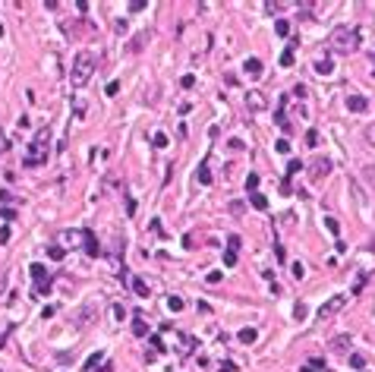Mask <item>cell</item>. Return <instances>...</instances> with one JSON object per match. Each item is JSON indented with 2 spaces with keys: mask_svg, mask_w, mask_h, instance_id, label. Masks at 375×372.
<instances>
[{
  "mask_svg": "<svg viewBox=\"0 0 375 372\" xmlns=\"http://www.w3.org/2000/svg\"><path fill=\"white\" fill-rule=\"evenodd\" d=\"M218 372H237V366H233V363H221V369H218Z\"/></svg>",
  "mask_w": 375,
  "mask_h": 372,
  "instance_id": "51",
  "label": "cell"
},
{
  "mask_svg": "<svg viewBox=\"0 0 375 372\" xmlns=\"http://www.w3.org/2000/svg\"><path fill=\"white\" fill-rule=\"evenodd\" d=\"M230 215H243V202H230Z\"/></svg>",
  "mask_w": 375,
  "mask_h": 372,
  "instance_id": "46",
  "label": "cell"
},
{
  "mask_svg": "<svg viewBox=\"0 0 375 372\" xmlns=\"http://www.w3.org/2000/svg\"><path fill=\"white\" fill-rule=\"evenodd\" d=\"M347 107L356 110V114H363V110H369V101H366L363 95H350V98H347Z\"/></svg>",
  "mask_w": 375,
  "mask_h": 372,
  "instance_id": "12",
  "label": "cell"
},
{
  "mask_svg": "<svg viewBox=\"0 0 375 372\" xmlns=\"http://www.w3.org/2000/svg\"><path fill=\"white\" fill-rule=\"evenodd\" d=\"M0 218H7V221H13V218H16V212H13V208H0Z\"/></svg>",
  "mask_w": 375,
  "mask_h": 372,
  "instance_id": "48",
  "label": "cell"
},
{
  "mask_svg": "<svg viewBox=\"0 0 375 372\" xmlns=\"http://www.w3.org/2000/svg\"><path fill=\"white\" fill-rule=\"evenodd\" d=\"M63 255H66V249H63V246H51V249H48V259H51V262H60Z\"/></svg>",
  "mask_w": 375,
  "mask_h": 372,
  "instance_id": "23",
  "label": "cell"
},
{
  "mask_svg": "<svg viewBox=\"0 0 375 372\" xmlns=\"http://www.w3.org/2000/svg\"><path fill=\"white\" fill-rule=\"evenodd\" d=\"M0 152H7V136H4V129H0Z\"/></svg>",
  "mask_w": 375,
  "mask_h": 372,
  "instance_id": "52",
  "label": "cell"
},
{
  "mask_svg": "<svg viewBox=\"0 0 375 372\" xmlns=\"http://www.w3.org/2000/svg\"><path fill=\"white\" fill-rule=\"evenodd\" d=\"M274 148H277L280 155H287V152H290V142H287V139H277V145H274Z\"/></svg>",
  "mask_w": 375,
  "mask_h": 372,
  "instance_id": "41",
  "label": "cell"
},
{
  "mask_svg": "<svg viewBox=\"0 0 375 372\" xmlns=\"http://www.w3.org/2000/svg\"><path fill=\"white\" fill-rule=\"evenodd\" d=\"M152 145H155V148H164V145H167V136H164V133H155Z\"/></svg>",
  "mask_w": 375,
  "mask_h": 372,
  "instance_id": "40",
  "label": "cell"
},
{
  "mask_svg": "<svg viewBox=\"0 0 375 372\" xmlns=\"http://www.w3.org/2000/svg\"><path fill=\"white\" fill-rule=\"evenodd\" d=\"M290 271H293V277H296V281H299V277H303V274H306V265H303V262H293V265H290Z\"/></svg>",
  "mask_w": 375,
  "mask_h": 372,
  "instance_id": "31",
  "label": "cell"
},
{
  "mask_svg": "<svg viewBox=\"0 0 375 372\" xmlns=\"http://www.w3.org/2000/svg\"><path fill=\"white\" fill-rule=\"evenodd\" d=\"M243 101H246V107H249V110H255V114H259V110H265V107H268V98L262 95L259 88H249V91H246V98H243Z\"/></svg>",
  "mask_w": 375,
  "mask_h": 372,
  "instance_id": "7",
  "label": "cell"
},
{
  "mask_svg": "<svg viewBox=\"0 0 375 372\" xmlns=\"http://www.w3.org/2000/svg\"><path fill=\"white\" fill-rule=\"evenodd\" d=\"M32 277H35V296H44V293L51 290V274H48V268L35 262V265H32Z\"/></svg>",
  "mask_w": 375,
  "mask_h": 372,
  "instance_id": "5",
  "label": "cell"
},
{
  "mask_svg": "<svg viewBox=\"0 0 375 372\" xmlns=\"http://www.w3.org/2000/svg\"><path fill=\"white\" fill-rule=\"evenodd\" d=\"M344 306H347V293H334L331 300H328L322 309H318V319H322V322H331V319H334V315L341 312Z\"/></svg>",
  "mask_w": 375,
  "mask_h": 372,
  "instance_id": "4",
  "label": "cell"
},
{
  "mask_svg": "<svg viewBox=\"0 0 375 372\" xmlns=\"http://www.w3.org/2000/svg\"><path fill=\"white\" fill-rule=\"evenodd\" d=\"M299 372H318V369H315L312 363H306V366H303V369H299Z\"/></svg>",
  "mask_w": 375,
  "mask_h": 372,
  "instance_id": "53",
  "label": "cell"
},
{
  "mask_svg": "<svg viewBox=\"0 0 375 372\" xmlns=\"http://www.w3.org/2000/svg\"><path fill=\"white\" fill-rule=\"evenodd\" d=\"M167 309H171V312H180V309H183V296H167Z\"/></svg>",
  "mask_w": 375,
  "mask_h": 372,
  "instance_id": "25",
  "label": "cell"
},
{
  "mask_svg": "<svg viewBox=\"0 0 375 372\" xmlns=\"http://www.w3.org/2000/svg\"><path fill=\"white\" fill-rule=\"evenodd\" d=\"M98 360H101V353H95V357H88V363H85V369H95V366H98Z\"/></svg>",
  "mask_w": 375,
  "mask_h": 372,
  "instance_id": "45",
  "label": "cell"
},
{
  "mask_svg": "<svg viewBox=\"0 0 375 372\" xmlns=\"http://www.w3.org/2000/svg\"><path fill=\"white\" fill-rule=\"evenodd\" d=\"M48 142H51V129L41 126L38 133H35V139L29 142L26 148V155H22V167H38L48 161Z\"/></svg>",
  "mask_w": 375,
  "mask_h": 372,
  "instance_id": "2",
  "label": "cell"
},
{
  "mask_svg": "<svg viewBox=\"0 0 375 372\" xmlns=\"http://www.w3.org/2000/svg\"><path fill=\"white\" fill-rule=\"evenodd\" d=\"M363 139H366V145H372V148H375V123H369V126L363 129Z\"/></svg>",
  "mask_w": 375,
  "mask_h": 372,
  "instance_id": "24",
  "label": "cell"
},
{
  "mask_svg": "<svg viewBox=\"0 0 375 372\" xmlns=\"http://www.w3.org/2000/svg\"><path fill=\"white\" fill-rule=\"evenodd\" d=\"M224 265H227V268H233V265H237V252H233V249L224 252Z\"/></svg>",
  "mask_w": 375,
  "mask_h": 372,
  "instance_id": "32",
  "label": "cell"
},
{
  "mask_svg": "<svg viewBox=\"0 0 375 372\" xmlns=\"http://www.w3.org/2000/svg\"><path fill=\"white\" fill-rule=\"evenodd\" d=\"M133 334H136V338H145V334H148V325H145L142 315H136V319H133Z\"/></svg>",
  "mask_w": 375,
  "mask_h": 372,
  "instance_id": "17",
  "label": "cell"
},
{
  "mask_svg": "<svg viewBox=\"0 0 375 372\" xmlns=\"http://www.w3.org/2000/svg\"><path fill=\"white\" fill-rule=\"evenodd\" d=\"M237 338H240V341H243V344H252V341H255V338H259V331H255V328H243V331H240V334H237Z\"/></svg>",
  "mask_w": 375,
  "mask_h": 372,
  "instance_id": "20",
  "label": "cell"
},
{
  "mask_svg": "<svg viewBox=\"0 0 375 372\" xmlns=\"http://www.w3.org/2000/svg\"><path fill=\"white\" fill-rule=\"evenodd\" d=\"M306 145H309V148L318 145V133H315V129H309V133H306Z\"/></svg>",
  "mask_w": 375,
  "mask_h": 372,
  "instance_id": "37",
  "label": "cell"
},
{
  "mask_svg": "<svg viewBox=\"0 0 375 372\" xmlns=\"http://www.w3.org/2000/svg\"><path fill=\"white\" fill-rule=\"evenodd\" d=\"M312 69H315V76H331V73H334V63H331L328 57H322V60L312 63Z\"/></svg>",
  "mask_w": 375,
  "mask_h": 372,
  "instance_id": "11",
  "label": "cell"
},
{
  "mask_svg": "<svg viewBox=\"0 0 375 372\" xmlns=\"http://www.w3.org/2000/svg\"><path fill=\"white\" fill-rule=\"evenodd\" d=\"M363 177L369 180V186L375 190V167H363Z\"/></svg>",
  "mask_w": 375,
  "mask_h": 372,
  "instance_id": "33",
  "label": "cell"
},
{
  "mask_svg": "<svg viewBox=\"0 0 375 372\" xmlns=\"http://www.w3.org/2000/svg\"><path fill=\"white\" fill-rule=\"evenodd\" d=\"M280 66H293V48H287L280 54Z\"/></svg>",
  "mask_w": 375,
  "mask_h": 372,
  "instance_id": "30",
  "label": "cell"
},
{
  "mask_svg": "<svg viewBox=\"0 0 375 372\" xmlns=\"http://www.w3.org/2000/svg\"><path fill=\"white\" fill-rule=\"evenodd\" d=\"M82 240H85V255H101V243H98V237L91 234V230H82Z\"/></svg>",
  "mask_w": 375,
  "mask_h": 372,
  "instance_id": "8",
  "label": "cell"
},
{
  "mask_svg": "<svg viewBox=\"0 0 375 372\" xmlns=\"http://www.w3.org/2000/svg\"><path fill=\"white\" fill-rule=\"evenodd\" d=\"M328 48L334 54H344V57H350V54L360 48V32L350 29V26H334L331 35H328Z\"/></svg>",
  "mask_w": 375,
  "mask_h": 372,
  "instance_id": "1",
  "label": "cell"
},
{
  "mask_svg": "<svg viewBox=\"0 0 375 372\" xmlns=\"http://www.w3.org/2000/svg\"><path fill=\"white\" fill-rule=\"evenodd\" d=\"M145 41H148V32H139L136 38H133V44H129V54H139L145 48Z\"/></svg>",
  "mask_w": 375,
  "mask_h": 372,
  "instance_id": "15",
  "label": "cell"
},
{
  "mask_svg": "<svg viewBox=\"0 0 375 372\" xmlns=\"http://www.w3.org/2000/svg\"><path fill=\"white\" fill-rule=\"evenodd\" d=\"M274 255H277V262H284V259H287V252H284V246H280V243H274Z\"/></svg>",
  "mask_w": 375,
  "mask_h": 372,
  "instance_id": "42",
  "label": "cell"
},
{
  "mask_svg": "<svg viewBox=\"0 0 375 372\" xmlns=\"http://www.w3.org/2000/svg\"><path fill=\"white\" fill-rule=\"evenodd\" d=\"M240 246H243V240H240L237 234H230V237H227V249H233V252H240Z\"/></svg>",
  "mask_w": 375,
  "mask_h": 372,
  "instance_id": "29",
  "label": "cell"
},
{
  "mask_svg": "<svg viewBox=\"0 0 375 372\" xmlns=\"http://www.w3.org/2000/svg\"><path fill=\"white\" fill-rule=\"evenodd\" d=\"M265 10H268V13H277V10H280V4H277V0H268Z\"/></svg>",
  "mask_w": 375,
  "mask_h": 372,
  "instance_id": "47",
  "label": "cell"
},
{
  "mask_svg": "<svg viewBox=\"0 0 375 372\" xmlns=\"http://www.w3.org/2000/svg\"><path fill=\"white\" fill-rule=\"evenodd\" d=\"M243 69H246L252 79H259V76H262V60H259V57H246V63H243Z\"/></svg>",
  "mask_w": 375,
  "mask_h": 372,
  "instance_id": "13",
  "label": "cell"
},
{
  "mask_svg": "<svg viewBox=\"0 0 375 372\" xmlns=\"http://www.w3.org/2000/svg\"><path fill=\"white\" fill-rule=\"evenodd\" d=\"M306 95H309V88H306V85H293V98H299V101H303Z\"/></svg>",
  "mask_w": 375,
  "mask_h": 372,
  "instance_id": "34",
  "label": "cell"
},
{
  "mask_svg": "<svg viewBox=\"0 0 375 372\" xmlns=\"http://www.w3.org/2000/svg\"><path fill=\"white\" fill-rule=\"evenodd\" d=\"M142 10H145L142 0H133V4H129V13H142Z\"/></svg>",
  "mask_w": 375,
  "mask_h": 372,
  "instance_id": "43",
  "label": "cell"
},
{
  "mask_svg": "<svg viewBox=\"0 0 375 372\" xmlns=\"http://www.w3.org/2000/svg\"><path fill=\"white\" fill-rule=\"evenodd\" d=\"M306 312H309L306 303H296V306H293V315H296V319H306Z\"/></svg>",
  "mask_w": 375,
  "mask_h": 372,
  "instance_id": "36",
  "label": "cell"
},
{
  "mask_svg": "<svg viewBox=\"0 0 375 372\" xmlns=\"http://www.w3.org/2000/svg\"><path fill=\"white\" fill-rule=\"evenodd\" d=\"M221 281V271H208V284H218Z\"/></svg>",
  "mask_w": 375,
  "mask_h": 372,
  "instance_id": "50",
  "label": "cell"
},
{
  "mask_svg": "<svg viewBox=\"0 0 375 372\" xmlns=\"http://www.w3.org/2000/svg\"><path fill=\"white\" fill-rule=\"evenodd\" d=\"M350 366L353 369H363L366 366V357H363V353H350Z\"/></svg>",
  "mask_w": 375,
  "mask_h": 372,
  "instance_id": "26",
  "label": "cell"
},
{
  "mask_svg": "<svg viewBox=\"0 0 375 372\" xmlns=\"http://www.w3.org/2000/svg\"><path fill=\"white\" fill-rule=\"evenodd\" d=\"M350 344H353L350 334H337V338L331 341V350H334V353H350Z\"/></svg>",
  "mask_w": 375,
  "mask_h": 372,
  "instance_id": "10",
  "label": "cell"
},
{
  "mask_svg": "<svg viewBox=\"0 0 375 372\" xmlns=\"http://www.w3.org/2000/svg\"><path fill=\"white\" fill-rule=\"evenodd\" d=\"M255 186H259V174H249V177H246V190L255 193Z\"/></svg>",
  "mask_w": 375,
  "mask_h": 372,
  "instance_id": "35",
  "label": "cell"
},
{
  "mask_svg": "<svg viewBox=\"0 0 375 372\" xmlns=\"http://www.w3.org/2000/svg\"><path fill=\"white\" fill-rule=\"evenodd\" d=\"M369 249H372V252H375V240H372V243H369Z\"/></svg>",
  "mask_w": 375,
  "mask_h": 372,
  "instance_id": "54",
  "label": "cell"
},
{
  "mask_svg": "<svg viewBox=\"0 0 375 372\" xmlns=\"http://www.w3.org/2000/svg\"><path fill=\"white\" fill-rule=\"evenodd\" d=\"M274 32H277V35H290V22H287V19H277V22H274Z\"/></svg>",
  "mask_w": 375,
  "mask_h": 372,
  "instance_id": "28",
  "label": "cell"
},
{
  "mask_svg": "<svg viewBox=\"0 0 375 372\" xmlns=\"http://www.w3.org/2000/svg\"><path fill=\"white\" fill-rule=\"evenodd\" d=\"M76 237H79V234H73V230H63V234L57 237V243H63V249H66V246H76Z\"/></svg>",
  "mask_w": 375,
  "mask_h": 372,
  "instance_id": "19",
  "label": "cell"
},
{
  "mask_svg": "<svg viewBox=\"0 0 375 372\" xmlns=\"http://www.w3.org/2000/svg\"><path fill=\"white\" fill-rule=\"evenodd\" d=\"M325 227H328V230H331L334 237H337V230H341V224H337V221H334V218H325Z\"/></svg>",
  "mask_w": 375,
  "mask_h": 372,
  "instance_id": "39",
  "label": "cell"
},
{
  "mask_svg": "<svg viewBox=\"0 0 375 372\" xmlns=\"http://www.w3.org/2000/svg\"><path fill=\"white\" fill-rule=\"evenodd\" d=\"M299 171H303V161H287V177H293V174H299Z\"/></svg>",
  "mask_w": 375,
  "mask_h": 372,
  "instance_id": "27",
  "label": "cell"
},
{
  "mask_svg": "<svg viewBox=\"0 0 375 372\" xmlns=\"http://www.w3.org/2000/svg\"><path fill=\"white\" fill-rule=\"evenodd\" d=\"M363 284H366V274H360V277H356V284H353V293H360V290H363Z\"/></svg>",
  "mask_w": 375,
  "mask_h": 372,
  "instance_id": "44",
  "label": "cell"
},
{
  "mask_svg": "<svg viewBox=\"0 0 375 372\" xmlns=\"http://www.w3.org/2000/svg\"><path fill=\"white\" fill-rule=\"evenodd\" d=\"M133 290H136V296H148V284L142 277H133Z\"/></svg>",
  "mask_w": 375,
  "mask_h": 372,
  "instance_id": "22",
  "label": "cell"
},
{
  "mask_svg": "<svg viewBox=\"0 0 375 372\" xmlns=\"http://www.w3.org/2000/svg\"><path fill=\"white\" fill-rule=\"evenodd\" d=\"M196 350V338L193 334H180V344H177V353L180 357H190V353Z\"/></svg>",
  "mask_w": 375,
  "mask_h": 372,
  "instance_id": "9",
  "label": "cell"
},
{
  "mask_svg": "<svg viewBox=\"0 0 375 372\" xmlns=\"http://www.w3.org/2000/svg\"><path fill=\"white\" fill-rule=\"evenodd\" d=\"M328 174H331V161H328V158H315V161L309 164V180H312V183L325 180Z\"/></svg>",
  "mask_w": 375,
  "mask_h": 372,
  "instance_id": "6",
  "label": "cell"
},
{
  "mask_svg": "<svg viewBox=\"0 0 375 372\" xmlns=\"http://www.w3.org/2000/svg\"><path fill=\"white\" fill-rule=\"evenodd\" d=\"M95 54L91 51H79L76 57H73V69H69V82L73 88H82L88 79H91V73H95Z\"/></svg>",
  "mask_w": 375,
  "mask_h": 372,
  "instance_id": "3",
  "label": "cell"
},
{
  "mask_svg": "<svg viewBox=\"0 0 375 372\" xmlns=\"http://www.w3.org/2000/svg\"><path fill=\"white\" fill-rule=\"evenodd\" d=\"M91 315H95V306H91V303H88V306H85V309L79 312V319H76V325H79V328H85V325L91 322Z\"/></svg>",
  "mask_w": 375,
  "mask_h": 372,
  "instance_id": "16",
  "label": "cell"
},
{
  "mask_svg": "<svg viewBox=\"0 0 375 372\" xmlns=\"http://www.w3.org/2000/svg\"><path fill=\"white\" fill-rule=\"evenodd\" d=\"M114 315H117V322H123V315H126V309H123V306L117 303V306H114Z\"/></svg>",
  "mask_w": 375,
  "mask_h": 372,
  "instance_id": "49",
  "label": "cell"
},
{
  "mask_svg": "<svg viewBox=\"0 0 375 372\" xmlns=\"http://www.w3.org/2000/svg\"><path fill=\"white\" fill-rule=\"evenodd\" d=\"M180 85H183V88H193V85H196V76H193V73H186V76L180 79Z\"/></svg>",
  "mask_w": 375,
  "mask_h": 372,
  "instance_id": "38",
  "label": "cell"
},
{
  "mask_svg": "<svg viewBox=\"0 0 375 372\" xmlns=\"http://www.w3.org/2000/svg\"><path fill=\"white\" fill-rule=\"evenodd\" d=\"M196 180H199L202 186H208V183H212V171H208V164H199V171H196Z\"/></svg>",
  "mask_w": 375,
  "mask_h": 372,
  "instance_id": "18",
  "label": "cell"
},
{
  "mask_svg": "<svg viewBox=\"0 0 375 372\" xmlns=\"http://www.w3.org/2000/svg\"><path fill=\"white\" fill-rule=\"evenodd\" d=\"M372 63H375V54H372Z\"/></svg>",
  "mask_w": 375,
  "mask_h": 372,
  "instance_id": "55",
  "label": "cell"
},
{
  "mask_svg": "<svg viewBox=\"0 0 375 372\" xmlns=\"http://www.w3.org/2000/svg\"><path fill=\"white\" fill-rule=\"evenodd\" d=\"M148 344H152V353H164V350H167V344L158 338V334H152V338H148Z\"/></svg>",
  "mask_w": 375,
  "mask_h": 372,
  "instance_id": "21",
  "label": "cell"
},
{
  "mask_svg": "<svg viewBox=\"0 0 375 372\" xmlns=\"http://www.w3.org/2000/svg\"><path fill=\"white\" fill-rule=\"evenodd\" d=\"M249 202H252L255 212H265V208H268V199L262 196V193H249Z\"/></svg>",
  "mask_w": 375,
  "mask_h": 372,
  "instance_id": "14",
  "label": "cell"
}]
</instances>
